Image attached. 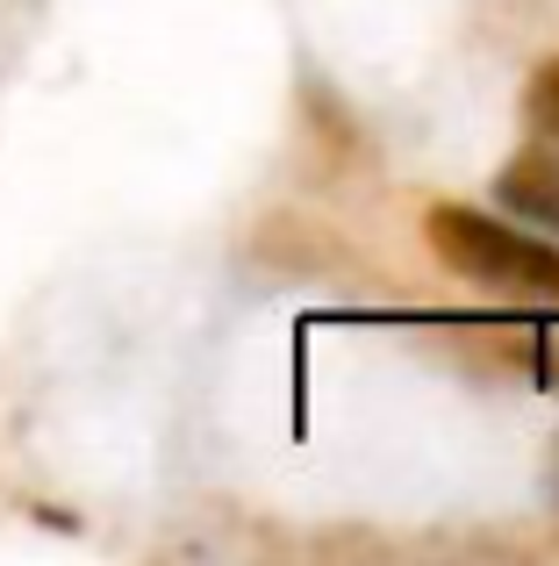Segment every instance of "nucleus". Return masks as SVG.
<instances>
[{
	"label": "nucleus",
	"instance_id": "obj_1",
	"mask_svg": "<svg viewBox=\"0 0 559 566\" xmlns=\"http://www.w3.org/2000/svg\"><path fill=\"white\" fill-rule=\"evenodd\" d=\"M437 259L460 280H474L481 294H503V302H546L559 308V251L538 237L509 230V222L481 216V208H431L423 216Z\"/></svg>",
	"mask_w": 559,
	"mask_h": 566
},
{
	"label": "nucleus",
	"instance_id": "obj_2",
	"mask_svg": "<svg viewBox=\"0 0 559 566\" xmlns=\"http://www.w3.org/2000/svg\"><path fill=\"white\" fill-rule=\"evenodd\" d=\"M503 193H509L517 208H531L538 222H559V151L517 158V166H509V180H503Z\"/></svg>",
	"mask_w": 559,
	"mask_h": 566
},
{
	"label": "nucleus",
	"instance_id": "obj_3",
	"mask_svg": "<svg viewBox=\"0 0 559 566\" xmlns=\"http://www.w3.org/2000/svg\"><path fill=\"white\" fill-rule=\"evenodd\" d=\"M531 123H538V137L559 151V57L531 80Z\"/></svg>",
	"mask_w": 559,
	"mask_h": 566
},
{
	"label": "nucleus",
	"instance_id": "obj_4",
	"mask_svg": "<svg viewBox=\"0 0 559 566\" xmlns=\"http://www.w3.org/2000/svg\"><path fill=\"white\" fill-rule=\"evenodd\" d=\"M552 488H559V473H552Z\"/></svg>",
	"mask_w": 559,
	"mask_h": 566
}]
</instances>
